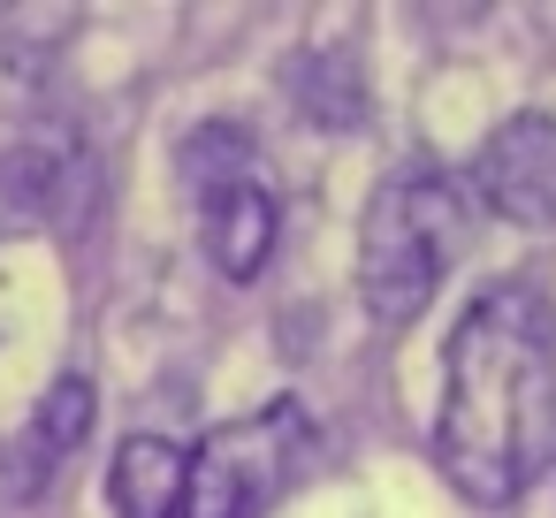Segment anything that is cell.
Segmentation results:
<instances>
[{
	"mask_svg": "<svg viewBox=\"0 0 556 518\" xmlns=\"http://www.w3.org/2000/svg\"><path fill=\"white\" fill-rule=\"evenodd\" d=\"M92 412H100V396H92V381H85V374H62L54 389H39V404H31V419H24V434L9 442V488H16V495H39V488H47V480L85 450Z\"/></svg>",
	"mask_w": 556,
	"mask_h": 518,
	"instance_id": "6",
	"label": "cell"
},
{
	"mask_svg": "<svg viewBox=\"0 0 556 518\" xmlns=\"http://www.w3.org/2000/svg\"><path fill=\"white\" fill-rule=\"evenodd\" d=\"M199 237H206V260L229 282H260L275 244H282V206H275V191L260 176H237V184L199 199Z\"/></svg>",
	"mask_w": 556,
	"mask_h": 518,
	"instance_id": "5",
	"label": "cell"
},
{
	"mask_svg": "<svg viewBox=\"0 0 556 518\" xmlns=\"http://www.w3.org/2000/svg\"><path fill=\"white\" fill-rule=\"evenodd\" d=\"M313 450V419L282 396L260 404L244 419H222L199 434L191 450V480H184V518H267L282 503V488L298 480Z\"/></svg>",
	"mask_w": 556,
	"mask_h": 518,
	"instance_id": "3",
	"label": "cell"
},
{
	"mask_svg": "<svg viewBox=\"0 0 556 518\" xmlns=\"http://www.w3.org/2000/svg\"><path fill=\"white\" fill-rule=\"evenodd\" d=\"M237 176H252V138L237 123H199L191 146H184V184L206 199V191H222Z\"/></svg>",
	"mask_w": 556,
	"mask_h": 518,
	"instance_id": "8",
	"label": "cell"
},
{
	"mask_svg": "<svg viewBox=\"0 0 556 518\" xmlns=\"http://www.w3.org/2000/svg\"><path fill=\"white\" fill-rule=\"evenodd\" d=\"M472 244V206L442 168H404L366 199L358 222V298L381 328H404L434 305L457 252Z\"/></svg>",
	"mask_w": 556,
	"mask_h": 518,
	"instance_id": "2",
	"label": "cell"
},
{
	"mask_svg": "<svg viewBox=\"0 0 556 518\" xmlns=\"http://www.w3.org/2000/svg\"><path fill=\"white\" fill-rule=\"evenodd\" d=\"M472 191L510 229L556 237V115L526 108V115L495 123L488 146H480V161H472Z\"/></svg>",
	"mask_w": 556,
	"mask_h": 518,
	"instance_id": "4",
	"label": "cell"
},
{
	"mask_svg": "<svg viewBox=\"0 0 556 518\" xmlns=\"http://www.w3.org/2000/svg\"><path fill=\"white\" fill-rule=\"evenodd\" d=\"M184 480H191L184 442L123 434V450L108 465V503H115V518H184Z\"/></svg>",
	"mask_w": 556,
	"mask_h": 518,
	"instance_id": "7",
	"label": "cell"
},
{
	"mask_svg": "<svg viewBox=\"0 0 556 518\" xmlns=\"http://www.w3.org/2000/svg\"><path fill=\"white\" fill-rule=\"evenodd\" d=\"M434 457L465 503H518L556 457V313L533 282L480 290L442 351Z\"/></svg>",
	"mask_w": 556,
	"mask_h": 518,
	"instance_id": "1",
	"label": "cell"
}]
</instances>
